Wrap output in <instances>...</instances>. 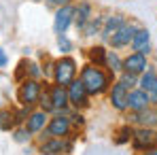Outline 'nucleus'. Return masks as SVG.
<instances>
[{
    "label": "nucleus",
    "mask_w": 157,
    "mask_h": 155,
    "mask_svg": "<svg viewBox=\"0 0 157 155\" xmlns=\"http://www.w3.org/2000/svg\"><path fill=\"white\" fill-rule=\"evenodd\" d=\"M81 83L85 85V89H87L89 96H94V94L98 96V94L106 91V87H108V77H106L98 66L87 64V66H83V70H81Z\"/></svg>",
    "instance_id": "f257e3e1"
},
{
    "label": "nucleus",
    "mask_w": 157,
    "mask_h": 155,
    "mask_svg": "<svg viewBox=\"0 0 157 155\" xmlns=\"http://www.w3.org/2000/svg\"><path fill=\"white\" fill-rule=\"evenodd\" d=\"M53 75H55V81L57 85H70L75 81V75H77V62L72 57H62L55 62V68H53Z\"/></svg>",
    "instance_id": "f03ea898"
},
{
    "label": "nucleus",
    "mask_w": 157,
    "mask_h": 155,
    "mask_svg": "<svg viewBox=\"0 0 157 155\" xmlns=\"http://www.w3.org/2000/svg\"><path fill=\"white\" fill-rule=\"evenodd\" d=\"M132 140L138 151H157V130L153 128H140L132 134Z\"/></svg>",
    "instance_id": "7ed1b4c3"
},
{
    "label": "nucleus",
    "mask_w": 157,
    "mask_h": 155,
    "mask_svg": "<svg viewBox=\"0 0 157 155\" xmlns=\"http://www.w3.org/2000/svg\"><path fill=\"white\" fill-rule=\"evenodd\" d=\"M68 102L72 104L75 108H85V106H89V94H87L85 85L81 83V79H78V81H72V83L68 85Z\"/></svg>",
    "instance_id": "20e7f679"
},
{
    "label": "nucleus",
    "mask_w": 157,
    "mask_h": 155,
    "mask_svg": "<svg viewBox=\"0 0 157 155\" xmlns=\"http://www.w3.org/2000/svg\"><path fill=\"white\" fill-rule=\"evenodd\" d=\"M75 21V9L72 6H59L57 9V13H55V19H53V30H55V34H64L68 26Z\"/></svg>",
    "instance_id": "39448f33"
},
{
    "label": "nucleus",
    "mask_w": 157,
    "mask_h": 155,
    "mask_svg": "<svg viewBox=\"0 0 157 155\" xmlns=\"http://www.w3.org/2000/svg\"><path fill=\"white\" fill-rule=\"evenodd\" d=\"M40 98V85L38 81L30 79V81H24V85L19 87V102L26 104V106H32Z\"/></svg>",
    "instance_id": "423d86ee"
},
{
    "label": "nucleus",
    "mask_w": 157,
    "mask_h": 155,
    "mask_svg": "<svg viewBox=\"0 0 157 155\" xmlns=\"http://www.w3.org/2000/svg\"><path fill=\"white\" fill-rule=\"evenodd\" d=\"M68 132H70V119L66 115H55L47 126L49 138H66Z\"/></svg>",
    "instance_id": "0eeeda50"
},
{
    "label": "nucleus",
    "mask_w": 157,
    "mask_h": 155,
    "mask_svg": "<svg viewBox=\"0 0 157 155\" xmlns=\"http://www.w3.org/2000/svg\"><path fill=\"white\" fill-rule=\"evenodd\" d=\"M136 30L138 28L132 26V24H123V26L119 28L108 41H110V45L115 47V49H119V47H125V45H130L132 38H134V34H136Z\"/></svg>",
    "instance_id": "6e6552de"
},
{
    "label": "nucleus",
    "mask_w": 157,
    "mask_h": 155,
    "mask_svg": "<svg viewBox=\"0 0 157 155\" xmlns=\"http://www.w3.org/2000/svg\"><path fill=\"white\" fill-rule=\"evenodd\" d=\"M128 94H130V87L119 81L113 85V91H110V104L117 108V110H125L128 108Z\"/></svg>",
    "instance_id": "1a4fd4ad"
},
{
    "label": "nucleus",
    "mask_w": 157,
    "mask_h": 155,
    "mask_svg": "<svg viewBox=\"0 0 157 155\" xmlns=\"http://www.w3.org/2000/svg\"><path fill=\"white\" fill-rule=\"evenodd\" d=\"M149 66H147V57L142 55V53H132L128 55L125 60H123V70L125 72H130V75H140V72H144Z\"/></svg>",
    "instance_id": "9d476101"
},
{
    "label": "nucleus",
    "mask_w": 157,
    "mask_h": 155,
    "mask_svg": "<svg viewBox=\"0 0 157 155\" xmlns=\"http://www.w3.org/2000/svg\"><path fill=\"white\" fill-rule=\"evenodd\" d=\"M132 123H138L142 128H155L157 126V113L151 108H142V110H132L130 115Z\"/></svg>",
    "instance_id": "9b49d317"
},
{
    "label": "nucleus",
    "mask_w": 157,
    "mask_h": 155,
    "mask_svg": "<svg viewBox=\"0 0 157 155\" xmlns=\"http://www.w3.org/2000/svg\"><path fill=\"white\" fill-rule=\"evenodd\" d=\"M72 151V142L64 140V138H47V142H43V153H70Z\"/></svg>",
    "instance_id": "f8f14e48"
},
{
    "label": "nucleus",
    "mask_w": 157,
    "mask_h": 155,
    "mask_svg": "<svg viewBox=\"0 0 157 155\" xmlns=\"http://www.w3.org/2000/svg\"><path fill=\"white\" fill-rule=\"evenodd\" d=\"M149 94L144 89H136V91H130L128 94V108L130 110H142V108H149Z\"/></svg>",
    "instance_id": "ddd939ff"
},
{
    "label": "nucleus",
    "mask_w": 157,
    "mask_h": 155,
    "mask_svg": "<svg viewBox=\"0 0 157 155\" xmlns=\"http://www.w3.org/2000/svg\"><path fill=\"white\" fill-rule=\"evenodd\" d=\"M151 36H149V30H144V28H140V30H136V34H134V38H132V49L136 53H149L151 49Z\"/></svg>",
    "instance_id": "4468645a"
},
{
    "label": "nucleus",
    "mask_w": 157,
    "mask_h": 155,
    "mask_svg": "<svg viewBox=\"0 0 157 155\" xmlns=\"http://www.w3.org/2000/svg\"><path fill=\"white\" fill-rule=\"evenodd\" d=\"M51 100L55 110H64L68 106V89L64 85H53L51 87Z\"/></svg>",
    "instance_id": "2eb2a0df"
},
{
    "label": "nucleus",
    "mask_w": 157,
    "mask_h": 155,
    "mask_svg": "<svg viewBox=\"0 0 157 155\" xmlns=\"http://www.w3.org/2000/svg\"><path fill=\"white\" fill-rule=\"evenodd\" d=\"M125 24V17L123 15H113V17H106L104 19V28H102V36H104L106 41L119 30V28Z\"/></svg>",
    "instance_id": "dca6fc26"
},
{
    "label": "nucleus",
    "mask_w": 157,
    "mask_h": 155,
    "mask_svg": "<svg viewBox=\"0 0 157 155\" xmlns=\"http://www.w3.org/2000/svg\"><path fill=\"white\" fill-rule=\"evenodd\" d=\"M89 19H91V6L87 2H81L75 9V24H77V28H85Z\"/></svg>",
    "instance_id": "f3484780"
},
{
    "label": "nucleus",
    "mask_w": 157,
    "mask_h": 155,
    "mask_svg": "<svg viewBox=\"0 0 157 155\" xmlns=\"http://www.w3.org/2000/svg\"><path fill=\"white\" fill-rule=\"evenodd\" d=\"M45 121H47V113L45 110H36V113L30 115V119H28V123H26V130L30 134L32 132H38V130L45 128Z\"/></svg>",
    "instance_id": "a211bd4d"
},
{
    "label": "nucleus",
    "mask_w": 157,
    "mask_h": 155,
    "mask_svg": "<svg viewBox=\"0 0 157 155\" xmlns=\"http://www.w3.org/2000/svg\"><path fill=\"white\" fill-rule=\"evenodd\" d=\"M140 85H142V89H144L147 94L157 96V75L153 70H144V75L140 79Z\"/></svg>",
    "instance_id": "6ab92c4d"
},
{
    "label": "nucleus",
    "mask_w": 157,
    "mask_h": 155,
    "mask_svg": "<svg viewBox=\"0 0 157 155\" xmlns=\"http://www.w3.org/2000/svg\"><path fill=\"white\" fill-rule=\"evenodd\" d=\"M89 60H91L94 66H104V64H106L104 47H91V49H89Z\"/></svg>",
    "instance_id": "aec40b11"
},
{
    "label": "nucleus",
    "mask_w": 157,
    "mask_h": 155,
    "mask_svg": "<svg viewBox=\"0 0 157 155\" xmlns=\"http://www.w3.org/2000/svg\"><path fill=\"white\" fill-rule=\"evenodd\" d=\"M40 108H43L45 113H51V110H55L53 100H51V89H45V91L40 94Z\"/></svg>",
    "instance_id": "412c9836"
},
{
    "label": "nucleus",
    "mask_w": 157,
    "mask_h": 155,
    "mask_svg": "<svg viewBox=\"0 0 157 155\" xmlns=\"http://www.w3.org/2000/svg\"><path fill=\"white\" fill-rule=\"evenodd\" d=\"M106 64L110 66V70H123V62L119 60V55L115 51L106 53Z\"/></svg>",
    "instance_id": "4be33fe9"
},
{
    "label": "nucleus",
    "mask_w": 157,
    "mask_h": 155,
    "mask_svg": "<svg viewBox=\"0 0 157 155\" xmlns=\"http://www.w3.org/2000/svg\"><path fill=\"white\" fill-rule=\"evenodd\" d=\"M87 24H89V26H85V34H87V36H94V34L102 28L104 21H102V19H89Z\"/></svg>",
    "instance_id": "5701e85b"
},
{
    "label": "nucleus",
    "mask_w": 157,
    "mask_h": 155,
    "mask_svg": "<svg viewBox=\"0 0 157 155\" xmlns=\"http://www.w3.org/2000/svg\"><path fill=\"white\" fill-rule=\"evenodd\" d=\"M132 134H134V132H132V128H130V126H123V128L119 130V138H117V142H119V145L128 142V140L132 138Z\"/></svg>",
    "instance_id": "b1692460"
},
{
    "label": "nucleus",
    "mask_w": 157,
    "mask_h": 155,
    "mask_svg": "<svg viewBox=\"0 0 157 155\" xmlns=\"http://www.w3.org/2000/svg\"><path fill=\"white\" fill-rule=\"evenodd\" d=\"M57 45H59V49H62L64 53H68V51H70V47H72L70 41H68L64 34H57Z\"/></svg>",
    "instance_id": "393cba45"
},
{
    "label": "nucleus",
    "mask_w": 157,
    "mask_h": 155,
    "mask_svg": "<svg viewBox=\"0 0 157 155\" xmlns=\"http://www.w3.org/2000/svg\"><path fill=\"white\" fill-rule=\"evenodd\" d=\"M28 138H30V132H28V130H17V132H15V140H17V142H26Z\"/></svg>",
    "instance_id": "a878e982"
},
{
    "label": "nucleus",
    "mask_w": 157,
    "mask_h": 155,
    "mask_svg": "<svg viewBox=\"0 0 157 155\" xmlns=\"http://www.w3.org/2000/svg\"><path fill=\"white\" fill-rule=\"evenodd\" d=\"M121 81H123V83H125L128 87H132V85L136 83V75H130V72H125V75L121 77Z\"/></svg>",
    "instance_id": "bb28decb"
},
{
    "label": "nucleus",
    "mask_w": 157,
    "mask_h": 155,
    "mask_svg": "<svg viewBox=\"0 0 157 155\" xmlns=\"http://www.w3.org/2000/svg\"><path fill=\"white\" fill-rule=\"evenodd\" d=\"M30 75H32L34 79L40 75V70H38V66H36V64H30Z\"/></svg>",
    "instance_id": "cd10ccee"
},
{
    "label": "nucleus",
    "mask_w": 157,
    "mask_h": 155,
    "mask_svg": "<svg viewBox=\"0 0 157 155\" xmlns=\"http://www.w3.org/2000/svg\"><path fill=\"white\" fill-rule=\"evenodd\" d=\"M70 0H49V4H55V6H66Z\"/></svg>",
    "instance_id": "c85d7f7f"
},
{
    "label": "nucleus",
    "mask_w": 157,
    "mask_h": 155,
    "mask_svg": "<svg viewBox=\"0 0 157 155\" xmlns=\"http://www.w3.org/2000/svg\"><path fill=\"white\" fill-rule=\"evenodd\" d=\"M4 64H6V55H4V51H2V49H0V68H2Z\"/></svg>",
    "instance_id": "c756f323"
},
{
    "label": "nucleus",
    "mask_w": 157,
    "mask_h": 155,
    "mask_svg": "<svg viewBox=\"0 0 157 155\" xmlns=\"http://www.w3.org/2000/svg\"><path fill=\"white\" fill-rule=\"evenodd\" d=\"M72 119H75V123H77V126H83V123H85V121H83V117H81V115H75V117H72Z\"/></svg>",
    "instance_id": "7c9ffc66"
},
{
    "label": "nucleus",
    "mask_w": 157,
    "mask_h": 155,
    "mask_svg": "<svg viewBox=\"0 0 157 155\" xmlns=\"http://www.w3.org/2000/svg\"><path fill=\"white\" fill-rule=\"evenodd\" d=\"M144 155H157V151H147Z\"/></svg>",
    "instance_id": "2f4dec72"
},
{
    "label": "nucleus",
    "mask_w": 157,
    "mask_h": 155,
    "mask_svg": "<svg viewBox=\"0 0 157 155\" xmlns=\"http://www.w3.org/2000/svg\"><path fill=\"white\" fill-rule=\"evenodd\" d=\"M40 155H53V153H40Z\"/></svg>",
    "instance_id": "473e14b6"
}]
</instances>
